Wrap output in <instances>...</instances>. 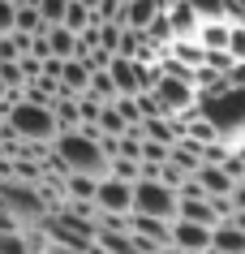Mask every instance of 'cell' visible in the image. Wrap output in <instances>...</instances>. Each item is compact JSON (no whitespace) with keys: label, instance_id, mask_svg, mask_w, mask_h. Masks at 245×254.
Masks as SVG:
<instances>
[{"label":"cell","instance_id":"7c38bea8","mask_svg":"<svg viewBox=\"0 0 245 254\" xmlns=\"http://www.w3.org/2000/svg\"><path fill=\"white\" fill-rule=\"evenodd\" d=\"M13 30L17 35H43V17H39V9L30 4V0H17V9H13Z\"/></svg>","mask_w":245,"mask_h":254},{"label":"cell","instance_id":"44dd1931","mask_svg":"<svg viewBox=\"0 0 245 254\" xmlns=\"http://www.w3.org/2000/svg\"><path fill=\"white\" fill-rule=\"evenodd\" d=\"M159 254H181V250H172V246H163V250H159Z\"/></svg>","mask_w":245,"mask_h":254},{"label":"cell","instance_id":"52a82bcc","mask_svg":"<svg viewBox=\"0 0 245 254\" xmlns=\"http://www.w3.org/2000/svg\"><path fill=\"white\" fill-rule=\"evenodd\" d=\"M194 186L202 190L206 198H228L232 194V173L224 168V164H198V173H194Z\"/></svg>","mask_w":245,"mask_h":254},{"label":"cell","instance_id":"9c48e42d","mask_svg":"<svg viewBox=\"0 0 245 254\" xmlns=\"http://www.w3.org/2000/svg\"><path fill=\"white\" fill-rule=\"evenodd\" d=\"M211 254H245V233L228 220H219L211 228Z\"/></svg>","mask_w":245,"mask_h":254},{"label":"cell","instance_id":"ffe728a7","mask_svg":"<svg viewBox=\"0 0 245 254\" xmlns=\"http://www.w3.org/2000/svg\"><path fill=\"white\" fill-rule=\"evenodd\" d=\"M9 95H13V91H4V82H0V104H4V99H9Z\"/></svg>","mask_w":245,"mask_h":254},{"label":"cell","instance_id":"6da1fadb","mask_svg":"<svg viewBox=\"0 0 245 254\" xmlns=\"http://www.w3.org/2000/svg\"><path fill=\"white\" fill-rule=\"evenodd\" d=\"M43 164H52V173L43 168V181H48V177L65 181L69 173L95 177V181L108 177V151H103V138H99L95 125H78V129L56 134L52 138V151H48V160H43Z\"/></svg>","mask_w":245,"mask_h":254},{"label":"cell","instance_id":"9a60e30c","mask_svg":"<svg viewBox=\"0 0 245 254\" xmlns=\"http://www.w3.org/2000/svg\"><path fill=\"white\" fill-rule=\"evenodd\" d=\"M194 13H198V22H224V0H185Z\"/></svg>","mask_w":245,"mask_h":254},{"label":"cell","instance_id":"2e32d148","mask_svg":"<svg viewBox=\"0 0 245 254\" xmlns=\"http://www.w3.org/2000/svg\"><path fill=\"white\" fill-rule=\"evenodd\" d=\"M228 56H232V65H245V26L228 30Z\"/></svg>","mask_w":245,"mask_h":254},{"label":"cell","instance_id":"8992f818","mask_svg":"<svg viewBox=\"0 0 245 254\" xmlns=\"http://www.w3.org/2000/svg\"><path fill=\"white\" fill-rule=\"evenodd\" d=\"M95 211L99 215H129V211H134V186L103 177L99 190H95Z\"/></svg>","mask_w":245,"mask_h":254},{"label":"cell","instance_id":"8fae6325","mask_svg":"<svg viewBox=\"0 0 245 254\" xmlns=\"http://www.w3.org/2000/svg\"><path fill=\"white\" fill-rule=\"evenodd\" d=\"M91 86V65L86 61H65L60 65V91L65 95H86Z\"/></svg>","mask_w":245,"mask_h":254},{"label":"cell","instance_id":"3957f363","mask_svg":"<svg viewBox=\"0 0 245 254\" xmlns=\"http://www.w3.org/2000/svg\"><path fill=\"white\" fill-rule=\"evenodd\" d=\"M4 125L13 129L17 142H30V147H52V138L60 134L52 108L30 104V99H17V104L9 108V112H4Z\"/></svg>","mask_w":245,"mask_h":254},{"label":"cell","instance_id":"30bf717a","mask_svg":"<svg viewBox=\"0 0 245 254\" xmlns=\"http://www.w3.org/2000/svg\"><path fill=\"white\" fill-rule=\"evenodd\" d=\"M228 22H198L194 30V43L202 48V52H228Z\"/></svg>","mask_w":245,"mask_h":254},{"label":"cell","instance_id":"e0dca14e","mask_svg":"<svg viewBox=\"0 0 245 254\" xmlns=\"http://www.w3.org/2000/svg\"><path fill=\"white\" fill-rule=\"evenodd\" d=\"M13 0H0V35H9V30H13Z\"/></svg>","mask_w":245,"mask_h":254},{"label":"cell","instance_id":"5b68a950","mask_svg":"<svg viewBox=\"0 0 245 254\" xmlns=\"http://www.w3.org/2000/svg\"><path fill=\"white\" fill-rule=\"evenodd\" d=\"M168 246L181 254H211V228L194 224V220H172L168 228Z\"/></svg>","mask_w":245,"mask_h":254},{"label":"cell","instance_id":"7a4b0ae2","mask_svg":"<svg viewBox=\"0 0 245 254\" xmlns=\"http://www.w3.org/2000/svg\"><path fill=\"white\" fill-rule=\"evenodd\" d=\"M194 112L211 121L219 138H245V91L241 86H224V91L198 95Z\"/></svg>","mask_w":245,"mask_h":254},{"label":"cell","instance_id":"5bb4252c","mask_svg":"<svg viewBox=\"0 0 245 254\" xmlns=\"http://www.w3.org/2000/svg\"><path fill=\"white\" fill-rule=\"evenodd\" d=\"M0 254H30V241L22 228H4L0 233Z\"/></svg>","mask_w":245,"mask_h":254},{"label":"cell","instance_id":"277c9868","mask_svg":"<svg viewBox=\"0 0 245 254\" xmlns=\"http://www.w3.org/2000/svg\"><path fill=\"white\" fill-rule=\"evenodd\" d=\"M129 215H147V220H177V190L163 181H138L134 186V211Z\"/></svg>","mask_w":245,"mask_h":254},{"label":"cell","instance_id":"4fadbf2b","mask_svg":"<svg viewBox=\"0 0 245 254\" xmlns=\"http://www.w3.org/2000/svg\"><path fill=\"white\" fill-rule=\"evenodd\" d=\"M35 9H39L43 26H60V22H65V9H69V0H35Z\"/></svg>","mask_w":245,"mask_h":254},{"label":"cell","instance_id":"ac0fdd59","mask_svg":"<svg viewBox=\"0 0 245 254\" xmlns=\"http://www.w3.org/2000/svg\"><path fill=\"white\" fill-rule=\"evenodd\" d=\"M228 202H232V211H245V186H232Z\"/></svg>","mask_w":245,"mask_h":254},{"label":"cell","instance_id":"d6986e66","mask_svg":"<svg viewBox=\"0 0 245 254\" xmlns=\"http://www.w3.org/2000/svg\"><path fill=\"white\" fill-rule=\"evenodd\" d=\"M78 4H82V9H91V13L99 9V0H78Z\"/></svg>","mask_w":245,"mask_h":254},{"label":"cell","instance_id":"ba28073f","mask_svg":"<svg viewBox=\"0 0 245 254\" xmlns=\"http://www.w3.org/2000/svg\"><path fill=\"white\" fill-rule=\"evenodd\" d=\"M159 13H163V0H129V4L121 9V26L142 35V30H147Z\"/></svg>","mask_w":245,"mask_h":254}]
</instances>
